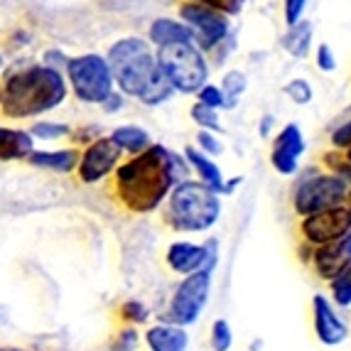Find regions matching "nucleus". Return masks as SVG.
Returning <instances> with one entry per match:
<instances>
[{
    "label": "nucleus",
    "instance_id": "obj_1",
    "mask_svg": "<svg viewBox=\"0 0 351 351\" xmlns=\"http://www.w3.org/2000/svg\"><path fill=\"white\" fill-rule=\"evenodd\" d=\"M192 177L184 155L167 150L160 143H150L143 152L121 160L113 170V194L133 214L155 211L177 182Z\"/></svg>",
    "mask_w": 351,
    "mask_h": 351
},
{
    "label": "nucleus",
    "instance_id": "obj_2",
    "mask_svg": "<svg viewBox=\"0 0 351 351\" xmlns=\"http://www.w3.org/2000/svg\"><path fill=\"white\" fill-rule=\"evenodd\" d=\"M106 62L111 66L113 84L123 96H133L145 106H160L177 94L170 79L160 69L150 45L138 37L118 40L108 49Z\"/></svg>",
    "mask_w": 351,
    "mask_h": 351
},
{
    "label": "nucleus",
    "instance_id": "obj_3",
    "mask_svg": "<svg viewBox=\"0 0 351 351\" xmlns=\"http://www.w3.org/2000/svg\"><path fill=\"white\" fill-rule=\"evenodd\" d=\"M69 84L64 74L45 64L15 66L0 84V111L8 118H35L64 104Z\"/></svg>",
    "mask_w": 351,
    "mask_h": 351
},
{
    "label": "nucleus",
    "instance_id": "obj_4",
    "mask_svg": "<svg viewBox=\"0 0 351 351\" xmlns=\"http://www.w3.org/2000/svg\"><path fill=\"white\" fill-rule=\"evenodd\" d=\"M165 202V221L177 234H202L221 219L219 194L199 180L177 182Z\"/></svg>",
    "mask_w": 351,
    "mask_h": 351
},
{
    "label": "nucleus",
    "instance_id": "obj_5",
    "mask_svg": "<svg viewBox=\"0 0 351 351\" xmlns=\"http://www.w3.org/2000/svg\"><path fill=\"white\" fill-rule=\"evenodd\" d=\"M155 59L165 76L170 79L172 88L180 94H197L206 84L209 66H206L202 49L194 42H177V45L158 47Z\"/></svg>",
    "mask_w": 351,
    "mask_h": 351
},
{
    "label": "nucleus",
    "instance_id": "obj_6",
    "mask_svg": "<svg viewBox=\"0 0 351 351\" xmlns=\"http://www.w3.org/2000/svg\"><path fill=\"white\" fill-rule=\"evenodd\" d=\"M66 84L82 104H104L111 94L113 84L111 66L101 54H84L66 62Z\"/></svg>",
    "mask_w": 351,
    "mask_h": 351
},
{
    "label": "nucleus",
    "instance_id": "obj_7",
    "mask_svg": "<svg viewBox=\"0 0 351 351\" xmlns=\"http://www.w3.org/2000/svg\"><path fill=\"white\" fill-rule=\"evenodd\" d=\"M211 293V270H197L189 276H182V282L175 287L167 307V322L180 324V327H189L199 319L204 312L206 300Z\"/></svg>",
    "mask_w": 351,
    "mask_h": 351
},
{
    "label": "nucleus",
    "instance_id": "obj_8",
    "mask_svg": "<svg viewBox=\"0 0 351 351\" xmlns=\"http://www.w3.org/2000/svg\"><path fill=\"white\" fill-rule=\"evenodd\" d=\"M346 189H349V184L341 177L332 175V172L307 177L295 189V197H293L295 211H298L300 217H307V214H315V211L341 206L344 204Z\"/></svg>",
    "mask_w": 351,
    "mask_h": 351
},
{
    "label": "nucleus",
    "instance_id": "obj_9",
    "mask_svg": "<svg viewBox=\"0 0 351 351\" xmlns=\"http://www.w3.org/2000/svg\"><path fill=\"white\" fill-rule=\"evenodd\" d=\"M121 158L123 152L118 150L116 143L108 135H99L96 141L84 145V150H79V162L74 172L84 184H99L113 175V170L121 165Z\"/></svg>",
    "mask_w": 351,
    "mask_h": 351
},
{
    "label": "nucleus",
    "instance_id": "obj_10",
    "mask_svg": "<svg viewBox=\"0 0 351 351\" xmlns=\"http://www.w3.org/2000/svg\"><path fill=\"white\" fill-rule=\"evenodd\" d=\"M180 18L189 27L194 45L199 49H214L228 35L226 15L202 3H184L180 8Z\"/></svg>",
    "mask_w": 351,
    "mask_h": 351
},
{
    "label": "nucleus",
    "instance_id": "obj_11",
    "mask_svg": "<svg viewBox=\"0 0 351 351\" xmlns=\"http://www.w3.org/2000/svg\"><path fill=\"white\" fill-rule=\"evenodd\" d=\"M165 261L175 270L177 276H189L197 270H211L219 263V241L209 239L204 243H192V241H175L167 253Z\"/></svg>",
    "mask_w": 351,
    "mask_h": 351
},
{
    "label": "nucleus",
    "instance_id": "obj_12",
    "mask_svg": "<svg viewBox=\"0 0 351 351\" xmlns=\"http://www.w3.org/2000/svg\"><path fill=\"white\" fill-rule=\"evenodd\" d=\"M351 228V214L346 211V206H332V209L315 211L302 217L300 231L302 239L310 246H322V243H332V241L341 239Z\"/></svg>",
    "mask_w": 351,
    "mask_h": 351
},
{
    "label": "nucleus",
    "instance_id": "obj_13",
    "mask_svg": "<svg viewBox=\"0 0 351 351\" xmlns=\"http://www.w3.org/2000/svg\"><path fill=\"white\" fill-rule=\"evenodd\" d=\"M304 152V135L295 123H287L285 128L278 133L276 143H273V152H270V165L273 170L280 175H295L298 172V160Z\"/></svg>",
    "mask_w": 351,
    "mask_h": 351
},
{
    "label": "nucleus",
    "instance_id": "obj_14",
    "mask_svg": "<svg viewBox=\"0 0 351 351\" xmlns=\"http://www.w3.org/2000/svg\"><path fill=\"white\" fill-rule=\"evenodd\" d=\"M312 322H315L317 339L327 346H337L349 337V327L346 322L337 315L334 304L329 302L324 295H315L312 298Z\"/></svg>",
    "mask_w": 351,
    "mask_h": 351
},
{
    "label": "nucleus",
    "instance_id": "obj_15",
    "mask_svg": "<svg viewBox=\"0 0 351 351\" xmlns=\"http://www.w3.org/2000/svg\"><path fill=\"white\" fill-rule=\"evenodd\" d=\"M145 344L150 351H187L189 334L180 324L160 322V324H152L145 332Z\"/></svg>",
    "mask_w": 351,
    "mask_h": 351
},
{
    "label": "nucleus",
    "instance_id": "obj_16",
    "mask_svg": "<svg viewBox=\"0 0 351 351\" xmlns=\"http://www.w3.org/2000/svg\"><path fill=\"white\" fill-rule=\"evenodd\" d=\"M184 160H187L192 175H197V180H199L202 184H206V187L214 189L217 194L223 192L221 167H219V165L214 162V158L204 155V152H202L199 147L189 145V147H184Z\"/></svg>",
    "mask_w": 351,
    "mask_h": 351
},
{
    "label": "nucleus",
    "instance_id": "obj_17",
    "mask_svg": "<svg viewBox=\"0 0 351 351\" xmlns=\"http://www.w3.org/2000/svg\"><path fill=\"white\" fill-rule=\"evenodd\" d=\"M32 150H35V138L29 135V130L0 125V162L27 160Z\"/></svg>",
    "mask_w": 351,
    "mask_h": 351
},
{
    "label": "nucleus",
    "instance_id": "obj_18",
    "mask_svg": "<svg viewBox=\"0 0 351 351\" xmlns=\"http://www.w3.org/2000/svg\"><path fill=\"white\" fill-rule=\"evenodd\" d=\"M27 162L40 170L52 172H74L79 162V150L76 147H62V150H32Z\"/></svg>",
    "mask_w": 351,
    "mask_h": 351
},
{
    "label": "nucleus",
    "instance_id": "obj_19",
    "mask_svg": "<svg viewBox=\"0 0 351 351\" xmlns=\"http://www.w3.org/2000/svg\"><path fill=\"white\" fill-rule=\"evenodd\" d=\"M312 263H315L317 276L324 278V280H332L339 270H344L346 265L351 263L349 258L344 256L339 246V239L332 241V243H322V246H315V253H312Z\"/></svg>",
    "mask_w": 351,
    "mask_h": 351
},
{
    "label": "nucleus",
    "instance_id": "obj_20",
    "mask_svg": "<svg viewBox=\"0 0 351 351\" xmlns=\"http://www.w3.org/2000/svg\"><path fill=\"white\" fill-rule=\"evenodd\" d=\"M150 42L155 47H167L177 42H194L192 32L184 23H175L170 18H160L150 25Z\"/></svg>",
    "mask_w": 351,
    "mask_h": 351
},
{
    "label": "nucleus",
    "instance_id": "obj_21",
    "mask_svg": "<svg viewBox=\"0 0 351 351\" xmlns=\"http://www.w3.org/2000/svg\"><path fill=\"white\" fill-rule=\"evenodd\" d=\"M108 138L116 143V147L123 155H138V152H143L152 143L150 133L145 128H141V125H118Z\"/></svg>",
    "mask_w": 351,
    "mask_h": 351
},
{
    "label": "nucleus",
    "instance_id": "obj_22",
    "mask_svg": "<svg viewBox=\"0 0 351 351\" xmlns=\"http://www.w3.org/2000/svg\"><path fill=\"white\" fill-rule=\"evenodd\" d=\"M310 45H312V23H307V20H298V23L290 25V29L282 35V47L298 59L307 57Z\"/></svg>",
    "mask_w": 351,
    "mask_h": 351
},
{
    "label": "nucleus",
    "instance_id": "obj_23",
    "mask_svg": "<svg viewBox=\"0 0 351 351\" xmlns=\"http://www.w3.org/2000/svg\"><path fill=\"white\" fill-rule=\"evenodd\" d=\"M329 287L337 307H351V263L329 280Z\"/></svg>",
    "mask_w": 351,
    "mask_h": 351
},
{
    "label": "nucleus",
    "instance_id": "obj_24",
    "mask_svg": "<svg viewBox=\"0 0 351 351\" xmlns=\"http://www.w3.org/2000/svg\"><path fill=\"white\" fill-rule=\"evenodd\" d=\"M223 91V99H226V108H234L239 96L246 91V76L241 74V71H228L226 76L221 79V86Z\"/></svg>",
    "mask_w": 351,
    "mask_h": 351
},
{
    "label": "nucleus",
    "instance_id": "obj_25",
    "mask_svg": "<svg viewBox=\"0 0 351 351\" xmlns=\"http://www.w3.org/2000/svg\"><path fill=\"white\" fill-rule=\"evenodd\" d=\"M189 113H192V121L199 125L202 130H211V133H219V130H221V121H219L217 108H211V106H204L197 101Z\"/></svg>",
    "mask_w": 351,
    "mask_h": 351
},
{
    "label": "nucleus",
    "instance_id": "obj_26",
    "mask_svg": "<svg viewBox=\"0 0 351 351\" xmlns=\"http://www.w3.org/2000/svg\"><path fill=\"white\" fill-rule=\"evenodd\" d=\"M121 319L128 322L130 327H138V324H145L150 319V310H147V304L141 302V300H125L121 304V310H118Z\"/></svg>",
    "mask_w": 351,
    "mask_h": 351
},
{
    "label": "nucleus",
    "instance_id": "obj_27",
    "mask_svg": "<svg viewBox=\"0 0 351 351\" xmlns=\"http://www.w3.org/2000/svg\"><path fill=\"white\" fill-rule=\"evenodd\" d=\"M71 128L66 123H54V121H37L32 128H29V135L35 138V141H59V138H64L69 135Z\"/></svg>",
    "mask_w": 351,
    "mask_h": 351
},
{
    "label": "nucleus",
    "instance_id": "obj_28",
    "mask_svg": "<svg viewBox=\"0 0 351 351\" xmlns=\"http://www.w3.org/2000/svg\"><path fill=\"white\" fill-rule=\"evenodd\" d=\"M211 349L214 351H228L234 346V332H231V324L226 319H217L211 324Z\"/></svg>",
    "mask_w": 351,
    "mask_h": 351
},
{
    "label": "nucleus",
    "instance_id": "obj_29",
    "mask_svg": "<svg viewBox=\"0 0 351 351\" xmlns=\"http://www.w3.org/2000/svg\"><path fill=\"white\" fill-rule=\"evenodd\" d=\"M324 165L329 167V172H332V175L341 177L346 184H351V160L346 158V155H341L337 147L324 155Z\"/></svg>",
    "mask_w": 351,
    "mask_h": 351
},
{
    "label": "nucleus",
    "instance_id": "obj_30",
    "mask_svg": "<svg viewBox=\"0 0 351 351\" xmlns=\"http://www.w3.org/2000/svg\"><path fill=\"white\" fill-rule=\"evenodd\" d=\"M141 346V334L135 327H123L111 339V351H138Z\"/></svg>",
    "mask_w": 351,
    "mask_h": 351
},
{
    "label": "nucleus",
    "instance_id": "obj_31",
    "mask_svg": "<svg viewBox=\"0 0 351 351\" xmlns=\"http://www.w3.org/2000/svg\"><path fill=\"white\" fill-rule=\"evenodd\" d=\"M204 155H209V158H219L223 152V143L217 138V133H211V130H199L197 133V145Z\"/></svg>",
    "mask_w": 351,
    "mask_h": 351
},
{
    "label": "nucleus",
    "instance_id": "obj_32",
    "mask_svg": "<svg viewBox=\"0 0 351 351\" xmlns=\"http://www.w3.org/2000/svg\"><path fill=\"white\" fill-rule=\"evenodd\" d=\"M285 94L290 96V99L295 101V104L304 106V104H310L312 96H315V91H312L310 82H304V79H293V82L285 86Z\"/></svg>",
    "mask_w": 351,
    "mask_h": 351
},
{
    "label": "nucleus",
    "instance_id": "obj_33",
    "mask_svg": "<svg viewBox=\"0 0 351 351\" xmlns=\"http://www.w3.org/2000/svg\"><path fill=\"white\" fill-rule=\"evenodd\" d=\"M197 99H199V104L204 106H211V108H226V99H223V91L219 86H214V84H204V86L197 91Z\"/></svg>",
    "mask_w": 351,
    "mask_h": 351
},
{
    "label": "nucleus",
    "instance_id": "obj_34",
    "mask_svg": "<svg viewBox=\"0 0 351 351\" xmlns=\"http://www.w3.org/2000/svg\"><path fill=\"white\" fill-rule=\"evenodd\" d=\"M192 3H202V5H209L214 10L223 12V15H236L243 8V0H192Z\"/></svg>",
    "mask_w": 351,
    "mask_h": 351
},
{
    "label": "nucleus",
    "instance_id": "obj_35",
    "mask_svg": "<svg viewBox=\"0 0 351 351\" xmlns=\"http://www.w3.org/2000/svg\"><path fill=\"white\" fill-rule=\"evenodd\" d=\"M317 66H319L322 71L337 69V57H334L329 45H319V47H317Z\"/></svg>",
    "mask_w": 351,
    "mask_h": 351
},
{
    "label": "nucleus",
    "instance_id": "obj_36",
    "mask_svg": "<svg viewBox=\"0 0 351 351\" xmlns=\"http://www.w3.org/2000/svg\"><path fill=\"white\" fill-rule=\"evenodd\" d=\"M304 8H307V0H285V23L295 25L298 20H302Z\"/></svg>",
    "mask_w": 351,
    "mask_h": 351
},
{
    "label": "nucleus",
    "instance_id": "obj_37",
    "mask_svg": "<svg viewBox=\"0 0 351 351\" xmlns=\"http://www.w3.org/2000/svg\"><path fill=\"white\" fill-rule=\"evenodd\" d=\"M66 54L62 52V49H47V52L42 54V64L45 66H52V69H57V71H62L66 66Z\"/></svg>",
    "mask_w": 351,
    "mask_h": 351
},
{
    "label": "nucleus",
    "instance_id": "obj_38",
    "mask_svg": "<svg viewBox=\"0 0 351 351\" xmlns=\"http://www.w3.org/2000/svg\"><path fill=\"white\" fill-rule=\"evenodd\" d=\"M332 145L337 147V150H346V147L351 145V121H346L344 125H339V128L334 130Z\"/></svg>",
    "mask_w": 351,
    "mask_h": 351
},
{
    "label": "nucleus",
    "instance_id": "obj_39",
    "mask_svg": "<svg viewBox=\"0 0 351 351\" xmlns=\"http://www.w3.org/2000/svg\"><path fill=\"white\" fill-rule=\"evenodd\" d=\"M101 106H104V111H106V113H118V111H121V108L125 106V96L121 94V91H116V88H113L111 94L106 96V101H104Z\"/></svg>",
    "mask_w": 351,
    "mask_h": 351
},
{
    "label": "nucleus",
    "instance_id": "obj_40",
    "mask_svg": "<svg viewBox=\"0 0 351 351\" xmlns=\"http://www.w3.org/2000/svg\"><path fill=\"white\" fill-rule=\"evenodd\" d=\"M339 246H341V251H344V256L351 261V228L339 239Z\"/></svg>",
    "mask_w": 351,
    "mask_h": 351
},
{
    "label": "nucleus",
    "instance_id": "obj_41",
    "mask_svg": "<svg viewBox=\"0 0 351 351\" xmlns=\"http://www.w3.org/2000/svg\"><path fill=\"white\" fill-rule=\"evenodd\" d=\"M241 182H243V177H231V180H223V192L221 194H231L236 187H239Z\"/></svg>",
    "mask_w": 351,
    "mask_h": 351
},
{
    "label": "nucleus",
    "instance_id": "obj_42",
    "mask_svg": "<svg viewBox=\"0 0 351 351\" xmlns=\"http://www.w3.org/2000/svg\"><path fill=\"white\" fill-rule=\"evenodd\" d=\"M270 128H273V118L265 116V118H263V123L258 125V133H261V135H263V138H265V135L270 133Z\"/></svg>",
    "mask_w": 351,
    "mask_h": 351
},
{
    "label": "nucleus",
    "instance_id": "obj_43",
    "mask_svg": "<svg viewBox=\"0 0 351 351\" xmlns=\"http://www.w3.org/2000/svg\"><path fill=\"white\" fill-rule=\"evenodd\" d=\"M344 206H346V211L351 214V187L346 189V197H344Z\"/></svg>",
    "mask_w": 351,
    "mask_h": 351
},
{
    "label": "nucleus",
    "instance_id": "obj_44",
    "mask_svg": "<svg viewBox=\"0 0 351 351\" xmlns=\"http://www.w3.org/2000/svg\"><path fill=\"white\" fill-rule=\"evenodd\" d=\"M0 351H23V349H18V346H0Z\"/></svg>",
    "mask_w": 351,
    "mask_h": 351
},
{
    "label": "nucleus",
    "instance_id": "obj_45",
    "mask_svg": "<svg viewBox=\"0 0 351 351\" xmlns=\"http://www.w3.org/2000/svg\"><path fill=\"white\" fill-rule=\"evenodd\" d=\"M344 155H346V158L351 160V145H349V147H346V150H344Z\"/></svg>",
    "mask_w": 351,
    "mask_h": 351
},
{
    "label": "nucleus",
    "instance_id": "obj_46",
    "mask_svg": "<svg viewBox=\"0 0 351 351\" xmlns=\"http://www.w3.org/2000/svg\"><path fill=\"white\" fill-rule=\"evenodd\" d=\"M0 66H3V57H0Z\"/></svg>",
    "mask_w": 351,
    "mask_h": 351
}]
</instances>
